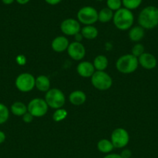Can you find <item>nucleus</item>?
Returning <instances> with one entry per match:
<instances>
[{
    "label": "nucleus",
    "mask_w": 158,
    "mask_h": 158,
    "mask_svg": "<svg viewBox=\"0 0 158 158\" xmlns=\"http://www.w3.org/2000/svg\"><path fill=\"white\" fill-rule=\"evenodd\" d=\"M33 117H34L31 114H29V113L27 111V112L23 116V120L26 123H29L33 120Z\"/></svg>",
    "instance_id": "obj_28"
},
{
    "label": "nucleus",
    "mask_w": 158,
    "mask_h": 158,
    "mask_svg": "<svg viewBox=\"0 0 158 158\" xmlns=\"http://www.w3.org/2000/svg\"><path fill=\"white\" fill-rule=\"evenodd\" d=\"M77 72L79 76L85 78L92 77L93 74L95 72L93 63L88 61H82L79 63L77 66Z\"/></svg>",
    "instance_id": "obj_13"
},
{
    "label": "nucleus",
    "mask_w": 158,
    "mask_h": 158,
    "mask_svg": "<svg viewBox=\"0 0 158 158\" xmlns=\"http://www.w3.org/2000/svg\"><path fill=\"white\" fill-rule=\"evenodd\" d=\"M107 8L112 11H117L122 8V0H106Z\"/></svg>",
    "instance_id": "obj_26"
},
{
    "label": "nucleus",
    "mask_w": 158,
    "mask_h": 158,
    "mask_svg": "<svg viewBox=\"0 0 158 158\" xmlns=\"http://www.w3.org/2000/svg\"><path fill=\"white\" fill-rule=\"evenodd\" d=\"M16 62L20 65H24L26 63V58L24 56L20 55L16 58Z\"/></svg>",
    "instance_id": "obj_30"
},
{
    "label": "nucleus",
    "mask_w": 158,
    "mask_h": 158,
    "mask_svg": "<svg viewBox=\"0 0 158 158\" xmlns=\"http://www.w3.org/2000/svg\"><path fill=\"white\" fill-rule=\"evenodd\" d=\"M138 23L144 29H152L158 26V8L148 6L143 8L138 15Z\"/></svg>",
    "instance_id": "obj_1"
},
{
    "label": "nucleus",
    "mask_w": 158,
    "mask_h": 158,
    "mask_svg": "<svg viewBox=\"0 0 158 158\" xmlns=\"http://www.w3.org/2000/svg\"><path fill=\"white\" fill-rule=\"evenodd\" d=\"M77 18L80 23L90 26L94 24L99 20V12L92 6H84L77 12Z\"/></svg>",
    "instance_id": "obj_5"
},
{
    "label": "nucleus",
    "mask_w": 158,
    "mask_h": 158,
    "mask_svg": "<svg viewBox=\"0 0 158 158\" xmlns=\"http://www.w3.org/2000/svg\"><path fill=\"white\" fill-rule=\"evenodd\" d=\"M10 110L13 115L17 117H23L27 112V106H26L22 102L17 101L12 103Z\"/></svg>",
    "instance_id": "obj_20"
},
{
    "label": "nucleus",
    "mask_w": 158,
    "mask_h": 158,
    "mask_svg": "<svg viewBox=\"0 0 158 158\" xmlns=\"http://www.w3.org/2000/svg\"><path fill=\"white\" fill-rule=\"evenodd\" d=\"M145 35V31L143 28L139 26H134L133 28H130L129 32V37L130 40L135 43L141 41L143 39Z\"/></svg>",
    "instance_id": "obj_17"
},
{
    "label": "nucleus",
    "mask_w": 158,
    "mask_h": 158,
    "mask_svg": "<svg viewBox=\"0 0 158 158\" xmlns=\"http://www.w3.org/2000/svg\"><path fill=\"white\" fill-rule=\"evenodd\" d=\"M9 117V110L3 103H0V125L6 123Z\"/></svg>",
    "instance_id": "obj_24"
},
{
    "label": "nucleus",
    "mask_w": 158,
    "mask_h": 158,
    "mask_svg": "<svg viewBox=\"0 0 158 158\" xmlns=\"http://www.w3.org/2000/svg\"><path fill=\"white\" fill-rule=\"evenodd\" d=\"M82 39H83V36H82V35L80 33V32L75 35L76 42H79V43H81V41L82 40Z\"/></svg>",
    "instance_id": "obj_34"
},
{
    "label": "nucleus",
    "mask_w": 158,
    "mask_h": 158,
    "mask_svg": "<svg viewBox=\"0 0 158 158\" xmlns=\"http://www.w3.org/2000/svg\"><path fill=\"white\" fill-rule=\"evenodd\" d=\"M143 0H122V6L129 10L137 9L142 3Z\"/></svg>",
    "instance_id": "obj_23"
},
{
    "label": "nucleus",
    "mask_w": 158,
    "mask_h": 158,
    "mask_svg": "<svg viewBox=\"0 0 158 158\" xmlns=\"http://www.w3.org/2000/svg\"><path fill=\"white\" fill-rule=\"evenodd\" d=\"M96 1H100L101 2V1H104V0H96Z\"/></svg>",
    "instance_id": "obj_37"
},
{
    "label": "nucleus",
    "mask_w": 158,
    "mask_h": 158,
    "mask_svg": "<svg viewBox=\"0 0 158 158\" xmlns=\"http://www.w3.org/2000/svg\"><path fill=\"white\" fill-rule=\"evenodd\" d=\"M103 158H122L120 156V154H108L105 155Z\"/></svg>",
    "instance_id": "obj_32"
},
{
    "label": "nucleus",
    "mask_w": 158,
    "mask_h": 158,
    "mask_svg": "<svg viewBox=\"0 0 158 158\" xmlns=\"http://www.w3.org/2000/svg\"><path fill=\"white\" fill-rule=\"evenodd\" d=\"M120 156L122 158H131L132 156V152L129 149H125L121 152Z\"/></svg>",
    "instance_id": "obj_29"
},
{
    "label": "nucleus",
    "mask_w": 158,
    "mask_h": 158,
    "mask_svg": "<svg viewBox=\"0 0 158 158\" xmlns=\"http://www.w3.org/2000/svg\"><path fill=\"white\" fill-rule=\"evenodd\" d=\"M14 1H15V0H2V2L5 5H11L12 3L14 2Z\"/></svg>",
    "instance_id": "obj_36"
},
{
    "label": "nucleus",
    "mask_w": 158,
    "mask_h": 158,
    "mask_svg": "<svg viewBox=\"0 0 158 158\" xmlns=\"http://www.w3.org/2000/svg\"><path fill=\"white\" fill-rule=\"evenodd\" d=\"M44 1L50 6H55V5L59 4L62 0H44Z\"/></svg>",
    "instance_id": "obj_31"
},
{
    "label": "nucleus",
    "mask_w": 158,
    "mask_h": 158,
    "mask_svg": "<svg viewBox=\"0 0 158 158\" xmlns=\"http://www.w3.org/2000/svg\"><path fill=\"white\" fill-rule=\"evenodd\" d=\"M112 20L115 26L118 29L122 31L128 30L134 23V15L131 10L123 7L115 12Z\"/></svg>",
    "instance_id": "obj_2"
},
{
    "label": "nucleus",
    "mask_w": 158,
    "mask_h": 158,
    "mask_svg": "<svg viewBox=\"0 0 158 158\" xmlns=\"http://www.w3.org/2000/svg\"><path fill=\"white\" fill-rule=\"evenodd\" d=\"M138 62L143 69H148V70L154 69L157 65L156 57L150 52H144L143 54H142L138 58Z\"/></svg>",
    "instance_id": "obj_12"
},
{
    "label": "nucleus",
    "mask_w": 158,
    "mask_h": 158,
    "mask_svg": "<svg viewBox=\"0 0 158 158\" xmlns=\"http://www.w3.org/2000/svg\"><path fill=\"white\" fill-rule=\"evenodd\" d=\"M68 116V112L66 110L63 109V108H60L54 111V114H53V120L55 122H60L64 120Z\"/></svg>",
    "instance_id": "obj_25"
},
{
    "label": "nucleus",
    "mask_w": 158,
    "mask_h": 158,
    "mask_svg": "<svg viewBox=\"0 0 158 158\" xmlns=\"http://www.w3.org/2000/svg\"><path fill=\"white\" fill-rule=\"evenodd\" d=\"M144 51H145V48H144L143 45L141 43H136L133 46V49H132V55L136 56V58H139L142 54H143Z\"/></svg>",
    "instance_id": "obj_27"
},
{
    "label": "nucleus",
    "mask_w": 158,
    "mask_h": 158,
    "mask_svg": "<svg viewBox=\"0 0 158 158\" xmlns=\"http://www.w3.org/2000/svg\"><path fill=\"white\" fill-rule=\"evenodd\" d=\"M81 34L86 40H94L99 35V30L93 25L85 26L81 29Z\"/></svg>",
    "instance_id": "obj_18"
},
{
    "label": "nucleus",
    "mask_w": 158,
    "mask_h": 158,
    "mask_svg": "<svg viewBox=\"0 0 158 158\" xmlns=\"http://www.w3.org/2000/svg\"><path fill=\"white\" fill-rule=\"evenodd\" d=\"M67 50H68L69 56L75 61L81 60L85 57V53H86V50H85V47L84 46V45L81 43L76 41L70 43Z\"/></svg>",
    "instance_id": "obj_11"
},
{
    "label": "nucleus",
    "mask_w": 158,
    "mask_h": 158,
    "mask_svg": "<svg viewBox=\"0 0 158 158\" xmlns=\"http://www.w3.org/2000/svg\"><path fill=\"white\" fill-rule=\"evenodd\" d=\"M91 78L92 86L99 90H107L112 85V77L105 71H95Z\"/></svg>",
    "instance_id": "obj_6"
},
{
    "label": "nucleus",
    "mask_w": 158,
    "mask_h": 158,
    "mask_svg": "<svg viewBox=\"0 0 158 158\" xmlns=\"http://www.w3.org/2000/svg\"><path fill=\"white\" fill-rule=\"evenodd\" d=\"M108 65V60L104 55H99L94 58L93 66L96 71H104L106 69Z\"/></svg>",
    "instance_id": "obj_19"
},
{
    "label": "nucleus",
    "mask_w": 158,
    "mask_h": 158,
    "mask_svg": "<svg viewBox=\"0 0 158 158\" xmlns=\"http://www.w3.org/2000/svg\"><path fill=\"white\" fill-rule=\"evenodd\" d=\"M15 1H16L20 5H26V4H27V3L29 2L30 0H15Z\"/></svg>",
    "instance_id": "obj_35"
},
{
    "label": "nucleus",
    "mask_w": 158,
    "mask_h": 158,
    "mask_svg": "<svg viewBox=\"0 0 158 158\" xmlns=\"http://www.w3.org/2000/svg\"><path fill=\"white\" fill-rule=\"evenodd\" d=\"M36 79L29 73H23L16 77L15 85L17 89L23 93H27L33 90L35 87Z\"/></svg>",
    "instance_id": "obj_7"
},
{
    "label": "nucleus",
    "mask_w": 158,
    "mask_h": 158,
    "mask_svg": "<svg viewBox=\"0 0 158 158\" xmlns=\"http://www.w3.org/2000/svg\"><path fill=\"white\" fill-rule=\"evenodd\" d=\"M97 148L101 153L103 154H109L114 149V146L112 143L111 140L108 139H102L98 142Z\"/></svg>",
    "instance_id": "obj_21"
},
{
    "label": "nucleus",
    "mask_w": 158,
    "mask_h": 158,
    "mask_svg": "<svg viewBox=\"0 0 158 158\" xmlns=\"http://www.w3.org/2000/svg\"><path fill=\"white\" fill-rule=\"evenodd\" d=\"M69 44V41L67 37L60 35L53 40L52 43H51V48L55 52H62L68 49Z\"/></svg>",
    "instance_id": "obj_14"
},
{
    "label": "nucleus",
    "mask_w": 158,
    "mask_h": 158,
    "mask_svg": "<svg viewBox=\"0 0 158 158\" xmlns=\"http://www.w3.org/2000/svg\"><path fill=\"white\" fill-rule=\"evenodd\" d=\"M48 105L45 100L41 98H34L29 101L27 105V111L34 117H42L48 111Z\"/></svg>",
    "instance_id": "obj_8"
},
{
    "label": "nucleus",
    "mask_w": 158,
    "mask_h": 158,
    "mask_svg": "<svg viewBox=\"0 0 158 158\" xmlns=\"http://www.w3.org/2000/svg\"><path fill=\"white\" fill-rule=\"evenodd\" d=\"M129 141L128 131L123 128H116L112 131L111 135V142L114 148L121 149L127 146Z\"/></svg>",
    "instance_id": "obj_9"
},
{
    "label": "nucleus",
    "mask_w": 158,
    "mask_h": 158,
    "mask_svg": "<svg viewBox=\"0 0 158 158\" xmlns=\"http://www.w3.org/2000/svg\"><path fill=\"white\" fill-rule=\"evenodd\" d=\"M113 11L108 8H103L99 12V21L102 23H108L113 19Z\"/></svg>",
    "instance_id": "obj_22"
},
{
    "label": "nucleus",
    "mask_w": 158,
    "mask_h": 158,
    "mask_svg": "<svg viewBox=\"0 0 158 158\" xmlns=\"http://www.w3.org/2000/svg\"><path fill=\"white\" fill-rule=\"evenodd\" d=\"M86 94L81 90H74L69 95V101L74 106H81L86 101Z\"/></svg>",
    "instance_id": "obj_15"
},
{
    "label": "nucleus",
    "mask_w": 158,
    "mask_h": 158,
    "mask_svg": "<svg viewBox=\"0 0 158 158\" xmlns=\"http://www.w3.org/2000/svg\"><path fill=\"white\" fill-rule=\"evenodd\" d=\"M35 86L41 92H47L50 89V81L45 75H40L36 78Z\"/></svg>",
    "instance_id": "obj_16"
},
{
    "label": "nucleus",
    "mask_w": 158,
    "mask_h": 158,
    "mask_svg": "<svg viewBox=\"0 0 158 158\" xmlns=\"http://www.w3.org/2000/svg\"><path fill=\"white\" fill-rule=\"evenodd\" d=\"M45 101L48 106L53 109H60L64 106L65 103L64 94L57 88L50 89L45 94Z\"/></svg>",
    "instance_id": "obj_4"
},
{
    "label": "nucleus",
    "mask_w": 158,
    "mask_h": 158,
    "mask_svg": "<svg viewBox=\"0 0 158 158\" xmlns=\"http://www.w3.org/2000/svg\"><path fill=\"white\" fill-rule=\"evenodd\" d=\"M139 66L138 58L132 54L122 56L116 61V66L119 72L123 74H129L135 72Z\"/></svg>",
    "instance_id": "obj_3"
},
{
    "label": "nucleus",
    "mask_w": 158,
    "mask_h": 158,
    "mask_svg": "<svg viewBox=\"0 0 158 158\" xmlns=\"http://www.w3.org/2000/svg\"><path fill=\"white\" fill-rule=\"evenodd\" d=\"M60 30L66 35H75L81 32V25L74 19H66L60 24Z\"/></svg>",
    "instance_id": "obj_10"
},
{
    "label": "nucleus",
    "mask_w": 158,
    "mask_h": 158,
    "mask_svg": "<svg viewBox=\"0 0 158 158\" xmlns=\"http://www.w3.org/2000/svg\"><path fill=\"white\" fill-rule=\"evenodd\" d=\"M6 134H5L3 131H0V144L4 143L5 140H6Z\"/></svg>",
    "instance_id": "obj_33"
}]
</instances>
